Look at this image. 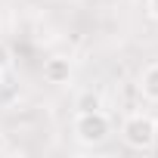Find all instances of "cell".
<instances>
[{
  "instance_id": "cell-1",
  "label": "cell",
  "mask_w": 158,
  "mask_h": 158,
  "mask_svg": "<svg viewBox=\"0 0 158 158\" xmlns=\"http://www.w3.org/2000/svg\"><path fill=\"white\" fill-rule=\"evenodd\" d=\"M112 133V121L102 109H93V112H77L74 118V136L81 139L84 146H99L106 143V136Z\"/></svg>"
},
{
  "instance_id": "cell-2",
  "label": "cell",
  "mask_w": 158,
  "mask_h": 158,
  "mask_svg": "<svg viewBox=\"0 0 158 158\" xmlns=\"http://www.w3.org/2000/svg\"><path fill=\"white\" fill-rule=\"evenodd\" d=\"M152 133H155V121L149 118V115H143V112H136V115H130L124 124H121V136H124V143L130 146V149H152Z\"/></svg>"
},
{
  "instance_id": "cell-3",
  "label": "cell",
  "mask_w": 158,
  "mask_h": 158,
  "mask_svg": "<svg viewBox=\"0 0 158 158\" xmlns=\"http://www.w3.org/2000/svg\"><path fill=\"white\" fill-rule=\"evenodd\" d=\"M44 77L50 84H68V77H71V62L65 56H50L44 62Z\"/></svg>"
},
{
  "instance_id": "cell-4",
  "label": "cell",
  "mask_w": 158,
  "mask_h": 158,
  "mask_svg": "<svg viewBox=\"0 0 158 158\" xmlns=\"http://www.w3.org/2000/svg\"><path fill=\"white\" fill-rule=\"evenodd\" d=\"M139 90H143V96H146V99L158 102V62H155V65H149V68L139 74Z\"/></svg>"
},
{
  "instance_id": "cell-5",
  "label": "cell",
  "mask_w": 158,
  "mask_h": 158,
  "mask_svg": "<svg viewBox=\"0 0 158 158\" xmlns=\"http://www.w3.org/2000/svg\"><path fill=\"white\" fill-rule=\"evenodd\" d=\"M93 109H102L99 93H84L81 99H77V112H93Z\"/></svg>"
},
{
  "instance_id": "cell-6",
  "label": "cell",
  "mask_w": 158,
  "mask_h": 158,
  "mask_svg": "<svg viewBox=\"0 0 158 158\" xmlns=\"http://www.w3.org/2000/svg\"><path fill=\"white\" fill-rule=\"evenodd\" d=\"M10 65H13V53H10V47L3 40H0V71H6Z\"/></svg>"
},
{
  "instance_id": "cell-7",
  "label": "cell",
  "mask_w": 158,
  "mask_h": 158,
  "mask_svg": "<svg viewBox=\"0 0 158 158\" xmlns=\"http://www.w3.org/2000/svg\"><path fill=\"white\" fill-rule=\"evenodd\" d=\"M146 10H149L152 19H158V0H146Z\"/></svg>"
},
{
  "instance_id": "cell-8",
  "label": "cell",
  "mask_w": 158,
  "mask_h": 158,
  "mask_svg": "<svg viewBox=\"0 0 158 158\" xmlns=\"http://www.w3.org/2000/svg\"><path fill=\"white\" fill-rule=\"evenodd\" d=\"M152 149H158V121H155V133H152Z\"/></svg>"
}]
</instances>
